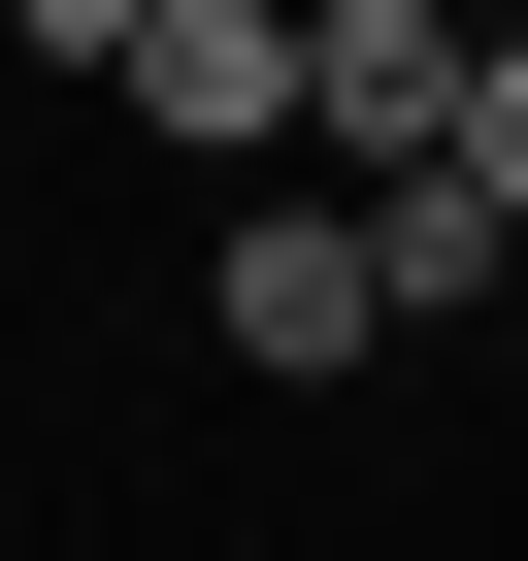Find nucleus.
Returning a JSON list of instances; mask_svg holds the SVG:
<instances>
[{"label":"nucleus","mask_w":528,"mask_h":561,"mask_svg":"<svg viewBox=\"0 0 528 561\" xmlns=\"http://www.w3.org/2000/svg\"><path fill=\"white\" fill-rule=\"evenodd\" d=\"M298 165H364V198L462 165V34H429V0H298Z\"/></svg>","instance_id":"obj_2"},{"label":"nucleus","mask_w":528,"mask_h":561,"mask_svg":"<svg viewBox=\"0 0 528 561\" xmlns=\"http://www.w3.org/2000/svg\"><path fill=\"white\" fill-rule=\"evenodd\" d=\"M462 198L528 231V34H462Z\"/></svg>","instance_id":"obj_5"},{"label":"nucleus","mask_w":528,"mask_h":561,"mask_svg":"<svg viewBox=\"0 0 528 561\" xmlns=\"http://www.w3.org/2000/svg\"><path fill=\"white\" fill-rule=\"evenodd\" d=\"M397 298H364V198H231V364L298 397V364H364Z\"/></svg>","instance_id":"obj_3"},{"label":"nucleus","mask_w":528,"mask_h":561,"mask_svg":"<svg viewBox=\"0 0 528 561\" xmlns=\"http://www.w3.org/2000/svg\"><path fill=\"white\" fill-rule=\"evenodd\" d=\"M67 67L198 165H298V0H67Z\"/></svg>","instance_id":"obj_1"},{"label":"nucleus","mask_w":528,"mask_h":561,"mask_svg":"<svg viewBox=\"0 0 528 561\" xmlns=\"http://www.w3.org/2000/svg\"><path fill=\"white\" fill-rule=\"evenodd\" d=\"M495 264H528V231H495L462 165H429V198H364V298H397V331H429V298H495Z\"/></svg>","instance_id":"obj_4"}]
</instances>
